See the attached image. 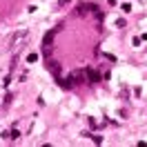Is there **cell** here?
Returning <instances> with one entry per match:
<instances>
[{"label":"cell","mask_w":147,"mask_h":147,"mask_svg":"<svg viewBox=\"0 0 147 147\" xmlns=\"http://www.w3.org/2000/svg\"><path fill=\"white\" fill-rule=\"evenodd\" d=\"M87 80H89V85L98 83V80H100V74H98V71H94L92 67H87Z\"/></svg>","instance_id":"obj_5"},{"label":"cell","mask_w":147,"mask_h":147,"mask_svg":"<svg viewBox=\"0 0 147 147\" xmlns=\"http://www.w3.org/2000/svg\"><path fill=\"white\" fill-rule=\"evenodd\" d=\"M27 60H29V63H36L38 56H36V54H29V56H27Z\"/></svg>","instance_id":"obj_7"},{"label":"cell","mask_w":147,"mask_h":147,"mask_svg":"<svg viewBox=\"0 0 147 147\" xmlns=\"http://www.w3.org/2000/svg\"><path fill=\"white\" fill-rule=\"evenodd\" d=\"M69 80L76 83V85H89V80H87V69H85V71H80V69L71 71V78H69Z\"/></svg>","instance_id":"obj_4"},{"label":"cell","mask_w":147,"mask_h":147,"mask_svg":"<svg viewBox=\"0 0 147 147\" xmlns=\"http://www.w3.org/2000/svg\"><path fill=\"white\" fill-rule=\"evenodd\" d=\"M5 138H7V140H18V138H20V131H18V129H11V131H5Z\"/></svg>","instance_id":"obj_6"},{"label":"cell","mask_w":147,"mask_h":147,"mask_svg":"<svg viewBox=\"0 0 147 147\" xmlns=\"http://www.w3.org/2000/svg\"><path fill=\"white\" fill-rule=\"evenodd\" d=\"M29 38H31V34H29V31H16V34L9 38V54L13 56V58L22 51V47H27Z\"/></svg>","instance_id":"obj_1"},{"label":"cell","mask_w":147,"mask_h":147,"mask_svg":"<svg viewBox=\"0 0 147 147\" xmlns=\"http://www.w3.org/2000/svg\"><path fill=\"white\" fill-rule=\"evenodd\" d=\"M89 11H94V13L100 18V9H98L96 5H92V2H83V5H78V11H76V13H78V16H87Z\"/></svg>","instance_id":"obj_3"},{"label":"cell","mask_w":147,"mask_h":147,"mask_svg":"<svg viewBox=\"0 0 147 147\" xmlns=\"http://www.w3.org/2000/svg\"><path fill=\"white\" fill-rule=\"evenodd\" d=\"M63 29V25H58V27H54V29H49L45 34V38H42V51H45V56H49L51 54V49H54V38L58 36V31Z\"/></svg>","instance_id":"obj_2"}]
</instances>
